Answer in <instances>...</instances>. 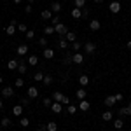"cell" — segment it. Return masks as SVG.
Masks as SVG:
<instances>
[{
    "instance_id": "cell-1",
    "label": "cell",
    "mask_w": 131,
    "mask_h": 131,
    "mask_svg": "<svg viewBox=\"0 0 131 131\" xmlns=\"http://www.w3.org/2000/svg\"><path fill=\"white\" fill-rule=\"evenodd\" d=\"M54 31H56V33H60L61 37H65V35L68 33V30H67V26H65L63 23H58V25H54Z\"/></svg>"
},
{
    "instance_id": "cell-2",
    "label": "cell",
    "mask_w": 131,
    "mask_h": 131,
    "mask_svg": "<svg viewBox=\"0 0 131 131\" xmlns=\"http://www.w3.org/2000/svg\"><path fill=\"white\" fill-rule=\"evenodd\" d=\"M16 28H18V21H10V25H7V28H5V33L7 35H14L16 33Z\"/></svg>"
},
{
    "instance_id": "cell-3",
    "label": "cell",
    "mask_w": 131,
    "mask_h": 131,
    "mask_svg": "<svg viewBox=\"0 0 131 131\" xmlns=\"http://www.w3.org/2000/svg\"><path fill=\"white\" fill-rule=\"evenodd\" d=\"M108 9H110L112 14H117V12H121V4H119V2H110Z\"/></svg>"
},
{
    "instance_id": "cell-4",
    "label": "cell",
    "mask_w": 131,
    "mask_h": 131,
    "mask_svg": "<svg viewBox=\"0 0 131 131\" xmlns=\"http://www.w3.org/2000/svg\"><path fill=\"white\" fill-rule=\"evenodd\" d=\"M101 28V23L98 19H91L89 21V30H93V31H98Z\"/></svg>"
},
{
    "instance_id": "cell-5",
    "label": "cell",
    "mask_w": 131,
    "mask_h": 131,
    "mask_svg": "<svg viewBox=\"0 0 131 131\" xmlns=\"http://www.w3.org/2000/svg\"><path fill=\"white\" fill-rule=\"evenodd\" d=\"M72 61H73L75 65H81V63H84V56H82L81 52H73V56H72Z\"/></svg>"
},
{
    "instance_id": "cell-6",
    "label": "cell",
    "mask_w": 131,
    "mask_h": 131,
    "mask_svg": "<svg viewBox=\"0 0 131 131\" xmlns=\"http://www.w3.org/2000/svg\"><path fill=\"white\" fill-rule=\"evenodd\" d=\"M26 94H28V98H37V96H39V89H37L35 86H30L28 91H26Z\"/></svg>"
},
{
    "instance_id": "cell-7",
    "label": "cell",
    "mask_w": 131,
    "mask_h": 131,
    "mask_svg": "<svg viewBox=\"0 0 131 131\" xmlns=\"http://www.w3.org/2000/svg\"><path fill=\"white\" fill-rule=\"evenodd\" d=\"M42 56H44L46 60H52V58H54V51L49 49V47H46V49H44V52H42Z\"/></svg>"
},
{
    "instance_id": "cell-8",
    "label": "cell",
    "mask_w": 131,
    "mask_h": 131,
    "mask_svg": "<svg viewBox=\"0 0 131 131\" xmlns=\"http://www.w3.org/2000/svg\"><path fill=\"white\" fill-rule=\"evenodd\" d=\"M63 100H65V94H61L60 91L52 93V101H58V103H63Z\"/></svg>"
},
{
    "instance_id": "cell-9",
    "label": "cell",
    "mask_w": 131,
    "mask_h": 131,
    "mask_svg": "<svg viewBox=\"0 0 131 131\" xmlns=\"http://www.w3.org/2000/svg\"><path fill=\"white\" fill-rule=\"evenodd\" d=\"M79 84H81V88H88L89 86V77L88 75H81L79 77Z\"/></svg>"
},
{
    "instance_id": "cell-10",
    "label": "cell",
    "mask_w": 131,
    "mask_h": 131,
    "mask_svg": "<svg viewBox=\"0 0 131 131\" xmlns=\"http://www.w3.org/2000/svg\"><path fill=\"white\" fill-rule=\"evenodd\" d=\"M70 14H72V18H73V19H81V18H82V9L73 7V10H72Z\"/></svg>"
},
{
    "instance_id": "cell-11",
    "label": "cell",
    "mask_w": 131,
    "mask_h": 131,
    "mask_svg": "<svg viewBox=\"0 0 131 131\" xmlns=\"http://www.w3.org/2000/svg\"><path fill=\"white\" fill-rule=\"evenodd\" d=\"M2 94H4L5 98H10V96H14V91H12V88H9V86H5V88L2 89Z\"/></svg>"
},
{
    "instance_id": "cell-12",
    "label": "cell",
    "mask_w": 131,
    "mask_h": 131,
    "mask_svg": "<svg viewBox=\"0 0 131 131\" xmlns=\"http://www.w3.org/2000/svg\"><path fill=\"white\" fill-rule=\"evenodd\" d=\"M40 18H42V19H47V21H49L51 18H52V10H51V9L42 10V12H40Z\"/></svg>"
},
{
    "instance_id": "cell-13",
    "label": "cell",
    "mask_w": 131,
    "mask_h": 131,
    "mask_svg": "<svg viewBox=\"0 0 131 131\" xmlns=\"http://www.w3.org/2000/svg\"><path fill=\"white\" fill-rule=\"evenodd\" d=\"M105 105H107V107H114V105H115V96H114V94H108V96L105 98Z\"/></svg>"
},
{
    "instance_id": "cell-14",
    "label": "cell",
    "mask_w": 131,
    "mask_h": 131,
    "mask_svg": "<svg viewBox=\"0 0 131 131\" xmlns=\"http://www.w3.org/2000/svg\"><path fill=\"white\" fill-rule=\"evenodd\" d=\"M75 96L79 98V100H86V96H88V93H86V89L84 88H81V89H77V93H75Z\"/></svg>"
},
{
    "instance_id": "cell-15",
    "label": "cell",
    "mask_w": 131,
    "mask_h": 131,
    "mask_svg": "<svg viewBox=\"0 0 131 131\" xmlns=\"http://www.w3.org/2000/svg\"><path fill=\"white\" fill-rule=\"evenodd\" d=\"M26 52H28V46H26V44H21V46H18V54H19V56H25Z\"/></svg>"
},
{
    "instance_id": "cell-16",
    "label": "cell",
    "mask_w": 131,
    "mask_h": 131,
    "mask_svg": "<svg viewBox=\"0 0 131 131\" xmlns=\"http://www.w3.org/2000/svg\"><path fill=\"white\" fill-rule=\"evenodd\" d=\"M84 49H86V52H89V54H93V52L96 51V46H94L93 42H88V44L84 46Z\"/></svg>"
},
{
    "instance_id": "cell-17",
    "label": "cell",
    "mask_w": 131,
    "mask_h": 131,
    "mask_svg": "<svg viewBox=\"0 0 131 131\" xmlns=\"http://www.w3.org/2000/svg\"><path fill=\"white\" fill-rule=\"evenodd\" d=\"M12 114H14L16 117H21V114H23V107H21V105H14V107H12Z\"/></svg>"
},
{
    "instance_id": "cell-18",
    "label": "cell",
    "mask_w": 131,
    "mask_h": 131,
    "mask_svg": "<svg viewBox=\"0 0 131 131\" xmlns=\"http://www.w3.org/2000/svg\"><path fill=\"white\" fill-rule=\"evenodd\" d=\"M46 129L47 131H58V124L54 121H49L47 124H46Z\"/></svg>"
},
{
    "instance_id": "cell-19",
    "label": "cell",
    "mask_w": 131,
    "mask_h": 131,
    "mask_svg": "<svg viewBox=\"0 0 131 131\" xmlns=\"http://www.w3.org/2000/svg\"><path fill=\"white\" fill-rule=\"evenodd\" d=\"M79 110H82V112L89 110V101H88V100H82L81 103H79Z\"/></svg>"
},
{
    "instance_id": "cell-20",
    "label": "cell",
    "mask_w": 131,
    "mask_h": 131,
    "mask_svg": "<svg viewBox=\"0 0 131 131\" xmlns=\"http://www.w3.org/2000/svg\"><path fill=\"white\" fill-rule=\"evenodd\" d=\"M119 114H121V115H131V103L128 105V107H122V108H119Z\"/></svg>"
},
{
    "instance_id": "cell-21",
    "label": "cell",
    "mask_w": 131,
    "mask_h": 131,
    "mask_svg": "<svg viewBox=\"0 0 131 131\" xmlns=\"http://www.w3.org/2000/svg\"><path fill=\"white\" fill-rule=\"evenodd\" d=\"M51 110L54 112V114H61V103H58V101H54V103L51 105Z\"/></svg>"
},
{
    "instance_id": "cell-22",
    "label": "cell",
    "mask_w": 131,
    "mask_h": 131,
    "mask_svg": "<svg viewBox=\"0 0 131 131\" xmlns=\"http://www.w3.org/2000/svg\"><path fill=\"white\" fill-rule=\"evenodd\" d=\"M18 67H19V63L16 60H10L9 63H7V68H9V70H18Z\"/></svg>"
},
{
    "instance_id": "cell-23",
    "label": "cell",
    "mask_w": 131,
    "mask_h": 131,
    "mask_svg": "<svg viewBox=\"0 0 131 131\" xmlns=\"http://www.w3.org/2000/svg\"><path fill=\"white\" fill-rule=\"evenodd\" d=\"M51 10H52V12H56V14H58V12H61V4H60V2H52Z\"/></svg>"
},
{
    "instance_id": "cell-24",
    "label": "cell",
    "mask_w": 131,
    "mask_h": 131,
    "mask_svg": "<svg viewBox=\"0 0 131 131\" xmlns=\"http://www.w3.org/2000/svg\"><path fill=\"white\" fill-rule=\"evenodd\" d=\"M112 117H114V115H112L110 110H107V112L101 114V119H103V121H112Z\"/></svg>"
},
{
    "instance_id": "cell-25",
    "label": "cell",
    "mask_w": 131,
    "mask_h": 131,
    "mask_svg": "<svg viewBox=\"0 0 131 131\" xmlns=\"http://www.w3.org/2000/svg\"><path fill=\"white\" fill-rule=\"evenodd\" d=\"M58 46H60V49H67V47H68V40H67L65 37H61V40L58 42Z\"/></svg>"
},
{
    "instance_id": "cell-26",
    "label": "cell",
    "mask_w": 131,
    "mask_h": 131,
    "mask_svg": "<svg viewBox=\"0 0 131 131\" xmlns=\"http://www.w3.org/2000/svg\"><path fill=\"white\" fill-rule=\"evenodd\" d=\"M81 47H82V44L81 42H72V49H73V52H79V51H81Z\"/></svg>"
},
{
    "instance_id": "cell-27",
    "label": "cell",
    "mask_w": 131,
    "mask_h": 131,
    "mask_svg": "<svg viewBox=\"0 0 131 131\" xmlns=\"http://www.w3.org/2000/svg\"><path fill=\"white\" fill-rule=\"evenodd\" d=\"M19 124L23 126V128H28V126H30V119H28V117H21Z\"/></svg>"
},
{
    "instance_id": "cell-28",
    "label": "cell",
    "mask_w": 131,
    "mask_h": 131,
    "mask_svg": "<svg viewBox=\"0 0 131 131\" xmlns=\"http://www.w3.org/2000/svg\"><path fill=\"white\" fill-rule=\"evenodd\" d=\"M65 39H67L68 42H75V39H77V37H75V33H73V31H68V33L65 35Z\"/></svg>"
},
{
    "instance_id": "cell-29",
    "label": "cell",
    "mask_w": 131,
    "mask_h": 131,
    "mask_svg": "<svg viewBox=\"0 0 131 131\" xmlns=\"http://www.w3.org/2000/svg\"><path fill=\"white\" fill-rule=\"evenodd\" d=\"M37 63H39V58H37L35 54H31L30 58H28V65H33V67H35Z\"/></svg>"
},
{
    "instance_id": "cell-30",
    "label": "cell",
    "mask_w": 131,
    "mask_h": 131,
    "mask_svg": "<svg viewBox=\"0 0 131 131\" xmlns=\"http://www.w3.org/2000/svg\"><path fill=\"white\" fill-rule=\"evenodd\" d=\"M122 126H124V121H122V119H115V121H114V128H115V129H121Z\"/></svg>"
},
{
    "instance_id": "cell-31",
    "label": "cell",
    "mask_w": 131,
    "mask_h": 131,
    "mask_svg": "<svg viewBox=\"0 0 131 131\" xmlns=\"http://www.w3.org/2000/svg\"><path fill=\"white\" fill-rule=\"evenodd\" d=\"M77 110H79V107H75V105H68V107H67V112H68L70 115H73Z\"/></svg>"
},
{
    "instance_id": "cell-32",
    "label": "cell",
    "mask_w": 131,
    "mask_h": 131,
    "mask_svg": "<svg viewBox=\"0 0 131 131\" xmlns=\"http://www.w3.org/2000/svg\"><path fill=\"white\" fill-rule=\"evenodd\" d=\"M0 124H2V128H7V126H10V119L9 117H4V119L0 121Z\"/></svg>"
},
{
    "instance_id": "cell-33",
    "label": "cell",
    "mask_w": 131,
    "mask_h": 131,
    "mask_svg": "<svg viewBox=\"0 0 131 131\" xmlns=\"http://www.w3.org/2000/svg\"><path fill=\"white\" fill-rule=\"evenodd\" d=\"M51 82H52V77H51V75H44V81H42V84H44V86H49Z\"/></svg>"
},
{
    "instance_id": "cell-34",
    "label": "cell",
    "mask_w": 131,
    "mask_h": 131,
    "mask_svg": "<svg viewBox=\"0 0 131 131\" xmlns=\"http://www.w3.org/2000/svg\"><path fill=\"white\" fill-rule=\"evenodd\" d=\"M14 86H16V88H23V86H25V81H23L21 77H18V79L14 81Z\"/></svg>"
},
{
    "instance_id": "cell-35",
    "label": "cell",
    "mask_w": 131,
    "mask_h": 131,
    "mask_svg": "<svg viewBox=\"0 0 131 131\" xmlns=\"http://www.w3.org/2000/svg\"><path fill=\"white\" fill-rule=\"evenodd\" d=\"M33 81H44V73H42V72H37V73H35V75H33Z\"/></svg>"
},
{
    "instance_id": "cell-36",
    "label": "cell",
    "mask_w": 131,
    "mask_h": 131,
    "mask_svg": "<svg viewBox=\"0 0 131 131\" xmlns=\"http://www.w3.org/2000/svg\"><path fill=\"white\" fill-rule=\"evenodd\" d=\"M44 33H46V35H52V33H54V26H46V28H44Z\"/></svg>"
},
{
    "instance_id": "cell-37",
    "label": "cell",
    "mask_w": 131,
    "mask_h": 131,
    "mask_svg": "<svg viewBox=\"0 0 131 131\" xmlns=\"http://www.w3.org/2000/svg\"><path fill=\"white\" fill-rule=\"evenodd\" d=\"M84 5H86V0H75V7L77 9H82Z\"/></svg>"
},
{
    "instance_id": "cell-38",
    "label": "cell",
    "mask_w": 131,
    "mask_h": 131,
    "mask_svg": "<svg viewBox=\"0 0 131 131\" xmlns=\"http://www.w3.org/2000/svg\"><path fill=\"white\" fill-rule=\"evenodd\" d=\"M47 40H49L47 37H42V39H39V44H40L42 47H47Z\"/></svg>"
},
{
    "instance_id": "cell-39",
    "label": "cell",
    "mask_w": 131,
    "mask_h": 131,
    "mask_svg": "<svg viewBox=\"0 0 131 131\" xmlns=\"http://www.w3.org/2000/svg\"><path fill=\"white\" fill-rule=\"evenodd\" d=\"M18 70H19V73H25V72L28 70V67H26L25 63H19V67H18Z\"/></svg>"
},
{
    "instance_id": "cell-40",
    "label": "cell",
    "mask_w": 131,
    "mask_h": 131,
    "mask_svg": "<svg viewBox=\"0 0 131 131\" xmlns=\"http://www.w3.org/2000/svg\"><path fill=\"white\" fill-rule=\"evenodd\" d=\"M54 101H52V98H44V105L47 107V108H51V105H52Z\"/></svg>"
},
{
    "instance_id": "cell-41",
    "label": "cell",
    "mask_w": 131,
    "mask_h": 131,
    "mask_svg": "<svg viewBox=\"0 0 131 131\" xmlns=\"http://www.w3.org/2000/svg\"><path fill=\"white\" fill-rule=\"evenodd\" d=\"M51 23H52V26H54V25H58V23H60V16H58V14H56V16H52V18H51Z\"/></svg>"
},
{
    "instance_id": "cell-42",
    "label": "cell",
    "mask_w": 131,
    "mask_h": 131,
    "mask_svg": "<svg viewBox=\"0 0 131 131\" xmlns=\"http://www.w3.org/2000/svg\"><path fill=\"white\" fill-rule=\"evenodd\" d=\"M18 28H19V31H25V33L28 31V28H26V25H18Z\"/></svg>"
},
{
    "instance_id": "cell-43",
    "label": "cell",
    "mask_w": 131,
    "mask_h": 131,
    "mask_svg": "<svg viewBox=\"0 0 131 131\" xmlns=\"http://www.w3.org/2000/svg\"><path fill=\"white\" fill-rule=\"evenodd\" d=\"M26 39H33V30H28V31H26Z\"/></svg>"
},
{
    "instance_id": "cell-44",
    "label": "cell",
    "mask_w": 131,
    "mask_h": 131,
    "mask_svg": "<svg viewBox=\"0 0 131 131\" xmlns=\"http://www.w3.org/2000/svg\"><path fill=\"white\" fill-rule=\"evenodd\" d=\"M114 96H115V101H121L122 98H124V96H122V94H119V93H117V94H114Z\"/></svg>"
},
{
    "instance_id": "cell-45",
    "label": "cell",
    "mask_w": 131,
    "mask_h": 131,
    "mask_svg": "<svg viewBox=\"0 0 131 131\" xmlns=\"http://www.w3.org/2000/svg\"><path fill=\"white\" fill-rule=\"evenodd\" d=\"M25 12H28V14H30V12H31V4H28V5L25 7Z\"/></svg>"
},
{
    "instance_id": "cell-46",
    "label": "cell",
    "mask_w": 131,
    "mask_h": 131,
    "mask_svg": "<svg viewBox=\"0 0 131 131\" xmlns=\"http://www.w3.org/2000/svg\"><path fill=\"white\" fill-rule=\"evenodd\" d=\"M12 2H14V4H21L23 0H12Z\"/></svg>"
},
{
    "instance_id": "cell-47",
    "label": "cell",
    "mask_w": 131,
    "mask_h": 131,
    "mask_svg": "<svg viewBox=\"0 0 131 131\" xmlns=\"http://www.w3.org/2000/svg\"><path fill=\"white\" fill-rule=\"evenodd\" d=\"M128 49H131V40H129V42H128Z\"/></svg>"
},
{
    "instance_id": "cell-48",
    "label": "cell",
    "mask_w": 131,
    "mask_h": 131,
    "mask_svg": "<svg viewBox=\"0 0 131 131\" xmlns=\"http://www.w3.org/2000/svg\"><path fill=\"white\" fill-rule=\"evenodd\" d=\"M2 107H4V103H2V100H0V110H2Z\"/></svg>"
},
{
    "instance_id": "cell-49",
    "label": "cell",
    "mask_w": 131,
    "mask_h": 131,
    "mask_svg": "<svg viewBox=\"0 0 131 131\" xmlns=\"http://www.w3.org/2000/svg\"><path fill=\"white\" fill-rule=\"evenodd\" d=\"M94 2H96V4H101V2H103V0H94Z\"/></svg>"
},
{
    "instance_id": "cell-50",
    "label": "cell",
    "mask_w": 131,
    "mask_h": 131,
    "mask_svg": "<svg viewBox=\"0 0 131 131\" xmlns=\"http://www.w3.org/2000/svg\"><path fill=\"white\" fill-rule=\"evenodd\" d=\"M33 2H35V0H28V4H33Z\"/></svg>"
},
{
    "instance_id": "cell-51",
    "label": "cell",
    "mask_w": 131,
    "mask_h": 131,
    "mask_svg": "<svg viewBox=\"0 0 131 131\" xmlns=\"http://www.w3.org/2000/svg\"><path fill=\"white\" fill-rule=\"evenodd\" d=\"M2 81H4V79H2V77H0V84H2Z\"/></svg>"
},
{
    "instance_id": "cell-52",
    "label": "cell",
    "mask_w": 131,
    "mask_h": 131,
    "mask_svg": "<svg viewBox=\"0 0 131 131\" xmlns=\"http://www.w3.org/2000/svg\"><path fill=\"white\" fill-rule=\"evenodd\" d=\"M0 131H2V124H0Z\"/></svg>"
}]
</instances>
